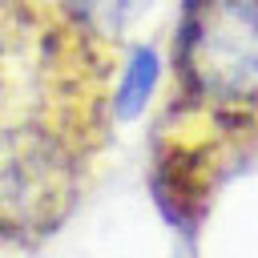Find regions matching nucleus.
<instances>
[{
  "mask_svg": "<svg viewBox=\"0 0 258 258\" xmlns=\"http://www.w3.org/2000/svg\"><path fill=\"white\" fill-rule=\"evenodd\" d=\"M125 36L77 0H0V250L48 242L117 129Z\"/></svg>",
  "mask_w": 258,
  "mask_h": 258,
  "instance_id": "nucleus-1",
  "label": "nucleus"
},
{
  "mask_svg": "<svg viewBox=\"0 0 258 258\" xmlns=\"http://www.w3.org/2000/svg\"><path fill=\"white\" fill-rule=\"evenodd\" d=\"M254 169L258 0H177L145 141L149 202L181 242H198Z\"/></svg>",
  "mask_w": 258,
  "mask_h": 258,
  "instance_id": "nucleus-2",
  "label": "nucleus"
},
{
  "mask_svg": "<svg viewBox=\"0 0 258 258\" xmlns=\"http://www.w3.org/2000/svg\"><path fill=\"white\" fill-rule=\"evenodd\" d=\"M165 77V52H157L153 44H125V60L117 73V121L141 117L161 89Z\"/></svg>",
  "mask_w": 258,
  "mask_h": 258,
  "instance_id": "nucleus-3",
  "label": "nucleus"
},
{
  "mask_svg": "<svg viewBox=\"0 0 258 258\" xmlns=\"http://www.w3.org/2000/svg\"><path fill=\"white\" fill-rule=\"evenodd\" d=\"M101 28H109V32H117V36H125V28L141 16V12H149L157 0H77Z\"/></svg>",
  "mask_w": 258,
  "mask_h": 258,
  "instance_id": "nucleus-4",
  "label": "nucleus"
}]
</instances>
